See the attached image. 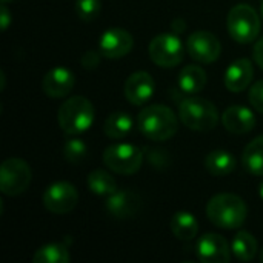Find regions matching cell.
<instances>
[{"instance_id": "obj_29", "label": "cell", "mask_w": 263, "mask_h": 263, "mask_svg": "<svg viewBox=\"0 0 263 263\" xmlns=\"http://www.w3.org/2000/svg\"><path fill=\"white\" fill-rule=\"evenodd\" d=\"M100 57H103V55L100 54V51H99V52H96V51H88V52H85V54L82 55V59H80L82 66H83L85 69H96V68L99 66V63H100Z\"/></svg>"}, {"instance_id": "obj_15", "label": "cell", "mask_w": 263, "mask_h": 263, "mask_svg": "<svg viewBox=\"0 0 263 263\" xmlns=\"http://www.w3.org/2000/svg\"><path fill=\"white\" fill-rule=\"evenodd\" d=\"M154 89H156V83L153 76L148 74L146 71H137L126 79L123 92L131 105L142 106L153 97Z\"/></svg>"}, {"instance_id": "obj_27", "label": "cell", "mask_w": 263, "mask_h": 263, "mask_svg": "<svg viewBox=\"0 0 263 263\" xmlns=\"http://www.w3.org/2000/svg\"><path fill=\"white\" fill-rule=\"evenodd\" d=\"M76 14L83 22L94 20L100 12V0H76Z\"/></svg>"}, {"instance_id": "obj_4", "label": "cell", "mask_w": 263, "mask_h": 263, "mask_svg": "<svg viewBox=\"0 0 263 263\" xmlns=\"http://www.w3.org/2000/svg\"><path fill=\"white\" fill-rule=\"evenodd\" d=\"M179 117L182 123L191 131L206 133L217 126L219 111L211 100L203 97H188L179 105Z\"/></svg>"}, {"instance_id": "obj_7", "label": "cell", "mask_w": 263, "mask_h": 263, "mask_svg": "<svg viewBox=\"0 0 263 263\" xmlns=\"http://www.w3.org/2000/svg\"><path fill=\"white\" fill-rule=\"evenodd\" d=\"M32 180L29 165L22 159H6L0 168V190L5 196L14 197L23 194Z\"/></svg>"}, {"instance_id": "obj_3", "label": "cell", "mask_w": 263, "mask_h": 263, "mask_svg": "<svg viewBox=\"0 0 263 263\" xmlns=\"http://www.w3.org/2000/svg\"><path fill=\"white\" fill-rule=\"evenodd\" d=\"M60 129L68 136H77L88 131L94 122V106L83 96H74L65 100L57 112Z\"/></svg>"}, {"instance_id": "obj_17", "label": "cell", "mask_w": 263, "mask_h": 263, "mask_svg": "<svg viewBox=\"0 0 263 263\" xmlns=\"http://www.w3.org/2000/svg\"><path fill=\"white\" fill-rule=\"evenodd\" d=\"M222 123H223L225 129L233 134H247L254 129L256 116L247 106L234 105V106H230L223 112Z\"/></svg>"}, {"instance_id": "obj_11", "label": "cell", "mask_w": 263, "mask_h": 263, "mask_svg": "<svg viewBox=\"0 0 263 263\" xmlns=\"http://www.w3.org/2000/svg\"><path fill=\"white\" fill-rule=\"evenodd\" d=\"M134 46L133 35L123 28L106 29L99 40V51L105 59L117 60L129 54Z\"/></svg>"}, {"instance_id": "obj_8", "label": "cell", "mask_w": 263, "mask_h": 263, "mask_svg": "<svg viewBox=\"0 0 263 263\" xmlns=\"http://www.w3.org/2000/svg\"><path fill=\"white\" fill-rule=\"evenodd\" d=\"M151 60L162 68L177 66L185 55V46L177 34H160L154 37L148 48Z\"/></svg>"}, {"instance_id": "obj_36", "label": "cell", "mask_w": 263, "mask_h": 263, "mask_svg": "<svg viewBox=\"0 0 263 263\" xmlns=\"http://www.w3.org/2000/svg\"><path fill=\"white\" fill-rule=\"evenodd\" d=\"M2 2H5V3H6V2H9V0H2Z\"/></svg>"}, {"instance_id": "obj_14", "label": "cell", "mask_w": 263, "mask_h": 263, "mask_svg": "<svg viewBox=\"0 0 263 263\" xmlns=\"http://www.w3.org/2000/svg\"><path fill=\"white\" fill-rule=\"evenodd\" d=\"M76 85V76L65 66H55L49 69L42 80V89L48 97L62 99L66 97Z\"/></svg>"}, {"instance_id": "obj_34", "label": "cell", "mask_w": 263, "mask_h": 263, "mask_svg": "<svg viewBox=\"0 0 263 263\" xmlns=\"http://www.w3.org/2000/svg\"><path fill=\"white\" fill-rule=\"evenodd\" d=\"M260 12H262V17H263V2H262V8H260Z\"/></svg>"}, {"instance_id": "obj_5", "label": "cell", "mask_w": 263, "mask_h": 263, "mask_svg": "<svg viewBox=\"0 0 263 263\" xmlns=\"http://www.w3.org/2000/svg\"><path fill=\"white\" fill-rule=\"evenodd\" d=\"M227 26L230 35L237 43H251L260 32V17L253 6L239 3L231 8L227 18Z\"/></svg>"}, {"instance_id": "obj_30", "label": "cell", "mask_w": 263, "mask_h": 263, "mask_svg": "<svg viewBox=\"0 0 263 263\" xmlns=\"http://www.w3.org/2000/svg\"><path fill=\"white\" fill-rule=\"evenodd\" d=\"M0 22H2V31H6L9 23H11V12H9V9H8L5 2H3L2 11H0Z\"/></svg>"}, {"instance_id": "obj_33", "label": "cell", "mask_w": 263, "mask_h": 263, "mask_svg": "<svg viewBox=\"0 0 263 263\" xmlns=\"http://www.w3.org/2000/svg\"><path fill=\"white\" fill-rule=\"evenodd\" d=\"M259 194H260V197L263 199V182L260 183V186H259Z\"/></svg>"}, {"instance_id": "obj_9", "label": "cell", "mask_w": 263, "mask_h": 263, "mask_svg": "<svg viewBox=\"0 0 263 263\" xmlns=\"http://www.w3.org/2000/svg\"><path fill=\"white\" fill-rule=\"evenodd\" d=\"M186 51L191 59L200 63H213L220 57V40L210 31H194L186 40Z\"/></svg>"}, {"instance_id": "obj_18", "label": "cell", "mask_w": 263, "mask_h": 263, "mask_svg": "<svg viewBox=\"0 0 263 263\" xmlns=\"http://www.w3.org/2000/svg\"><path fill=\"white\" fill-rule=\"evenodd\" d=\"M206 85V72L203 68L197 65L185 66L179 74V88L185 94H197Z\"/></svg>"}, {"instance_id": "obj_26", "label": "cell", "mask_w": 263, "mask_h": 263, "mask_svg": "<svg viewBox=\"0 0 263 263\" xmlns=\"http://www.w3.org/2000/svg\"><path fill=\"white\" fill-rule=\"evenodd\" d=\"M62 156L63 159L71 163V165H79L83 162L88 156V145L77 137H69L65 140L63 148H62Z\"/></svg>"}, {"instance_id": "obj_20", "label": "cell", "mask_w": 263, "mask_h": 263, "mask_svg": "<svg viewBox=\"0 0 263 263\" xmlns=\"http://www.w3.org/2000/svg\"><path fill=\"white\" fill-rule=\"evenodd\" d=\"M171 231L179 240H191L197 236L199 222L188 211H177L171 219Z\"/></svg>"}, {"instance_id": "obj_12", "label": "cell", "mask_w": 263, "mask_h": 263, "mask_svg": "<svg viewBox=\"0 0 263 263\" xmlns=\"http://www.w3.org/2000/svg\"><path fill=\"white\" fill-rule=\"evenodd\" d=\"M105 208L108 214L114 219L125 220L136 217L142 210V197L131 190H122L116 191L111 196H108L105 202Z\"/></svg>"}, {"instance_id": "obj_23", "label": "cell", "mask_w": 263, "mask_h": 263, "mask_svg": "<svg viewBox=\"0 0 263 263\" xmlns=\"http://www.w3.org/2000/svg\"><path fill=\"white\" fill-rule=\"evenodd\" d=\"M257 240L248 231H239L231 243V251L242 262H251L257 256Z\"/></svg>"}, {"instance_id": "obj_28", "label": "cell", "mask_w": 263, "mask_h": 263, "mask_svg": "<svg viewBox=\"0 0 263 263\" xmlns=\"http://www.w3.org/2000/svg\"><path fill=\"white\" fill-rule=\"evenodd\" d=\"M248 99H250L251 106H253L256 111H259V112H262L263 114V80L256 82V83L251 86L250 94H248Z\"/></svg>"}, {"instance_id": "obj_16", "label": "cell", "mask_w": 263, "mask_h": 263, "mask_svg": "<svg viewBox=\"0 0 263 263\" xmlns=\"http://www.w3.org/2000/svg\"><path fill=\"white\" fill-rule=\"evenodd\" d=\"M254 77V66L250 59H237L225 71V86L231 92H242Z\"/></svg>"}, {"instance_id": "obj_25", "label": "cell", "mask_w": 263, "mask_h": 263, "mask_svg": "<svg viewBox=\"0 0 263 263\" xmlns=\"http://www.w3.org/2000/svg\"><path fill=\"white\" fill-rule=\"evenodd\" d=\"M88 188L96 196H111L117 191V183L114 177L103 171V170H94L88 176Z\"/></svg>"}, {"instance_id": "obj_21", "label": "cell", "mask_w": 263, "mask_h": 263, "mask_svg": "<svg viewBox=\"0 0 263 263\" xmlns=\"http://www.w3.org/2000/svg\"><path fill=\"white\" fill-rule=\"evenodd\" d=\"M134 126V120L128 112H112L106 117L103 123V131L109 139H123L126 137Z\"/></svg>"}, {"instance_id": "obj_22", "label": "cell", "mask_w": 263, "mask_h": 263, "mask_svg": "<svg viewBox=\"0 0 263 263\" xmlns=\"http://www.w3.org/2000/svg\"><path fill=\"white\" fill-rule=\"evenodd\" d=\"M245 170L254 176H263V136L251 140L242 156Z\"/></svg>"}, {"instance_id": "obj_35", "label": "cell", "mask_w": 263, "mask_h": 263, "mask_svg": "<svg viewBox=\"0 0 263 263\" xmlns=\"http://www.w3.org/2000/svg\"><path fill=\"white\" fill-rule=\"evenodd\" d=\"M260 260L263 262V251H262V254H260Z\"/></svg>"}, {"instance_id": "obj_24", "label": "cell", "mask_w": 263, "mask_h": 263, "mask_svg": "<svg viewBox=\"0 0 263 263\" xmlns=\"http://www.w3.org/2000/svg\"><path fill=\"white\" fill-rule=\"evenodd\" d=\"M69 260H71V256H69L66 242L45 245L39 248L32 256L34 263H68Z\"/></svg>"}, {"instance_id": "obj_19", "label": "cell", "mask_w": 263, "mask_h": 263, "mask_svg": "<svg viewBox=\"0 0 263 263\" xmlns=\"http://www.w3.org/2000/svg\"><path fill=\"white\" fill-rule=\"evenodd\" d=\"M205 168L216 177L228 176L236 170V157L225 149H214L205 157Z\"/></svg>"}, {"instance_id": "obj_1", "label": "cell", "mask_w": 263, "mask_h": 263, "mask_svg": "<svg viewBox=\"0 0 263 263\" xmlns=\"http://www.w3.org/2000/svg\"><path fill=\"white\" fill-rule=\"evenodd\" d=\"M248 216L245 202L231 193H222L210 199L206 205V217L222 230H237L243 227Z\"/></svg>"}, {"instance_id": "obj_13", "label": "cell", "mask_w": 263, "mask_h": 263, "mask_svg": "<svg viewBox=\"0 0 263 263\" xmlns=\"http://www.w3.org/2000/svg\"><path fill=\"white\" fill-rule=\"evenodd\" d=\"M196 254L203 263H228L231 260V250L227 239L216 233L205 234L199 239Z\"/></svg>"}, {"instance_id": "obj_32", "label": "cell", "mask_w": 263, "mask_h": 263, "mask_svg": "<svg viewBox=\"0 0 263 263\" xmlns=\"http://www.w3.org/2000/svg\"><path fill=\"white\" fill-rule=\"evenodd\" d=\"M171 28H173V32L174 34H179V32H182L186 28V22L183 18H176V20H173Z\"/></svg>"}, {"instance_id": "obj_10", "label": "cell", "mask_w": 263, "mask_h": 263, "mask_svg": "<svg viewBox=\"0 0 263 263\" xmlns=\"http://www.w3.org/2000/svg\"><path fill=\"white\" fill-rule=\"evenodd\" d=\"M79 193L69 182H55L49 185L43 194V205L54 214H66L76 208Z\"/></svg>"}, {"instance_id": "obj_31", "label": "cell", "mask_w": 263, "mask_h": 263, "mask_svg": "<svg viewBox=\"0 0 263 263\" xmlns=\"http://www.w3.org/2000/svg\"><path fill=\"white\" fill-rule=\"evenodd\" d=\"M253 57H254L256 63L263 69V37L259 42H256L254 49H253Z\"/></svg>"}, {"instance_id": "obj_2", "label": "cell", "mask_w": 263, "mask_h": 263, "mask_svg": "<svg viewBox=\"0 0 263 263\" xmlns=\"http://www.w3.org/2000/svg\"><path fill=\"white\" fill-rule=\"evenodd\" d=\"M139 131L149 140H170L179 128V122L171 108L165 105H149L137 116Z\"/></svg>"}, {"instance_id": "obj_6", "label": "cell", "mask_w": 263, "mask_h": 263, "mask_svg": "<svg viewBox=\"0 0 263 263\" xmlns=\"http://www.w3.org/2000/svg\"><path fill=\"white\" fill-rule=\"evenodd\" d=\"M103 162L111 171L131 176L140 170L143 163V151L131 143H116L105 149Z\"/></svg>"}]
</instances>
